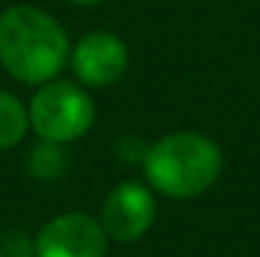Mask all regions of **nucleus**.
I'll use <instances>...</instances> for the list:
<instances>
[{"mask_svg": "<svg viewBox=\"0 0 260 257\" xmlns=\"http://www.w3.org/2000/svg\"><path fill=\"white\" fill-rule=\"evenodd\" d=\"M30 130L28 102H22L17 94L0 89V152L14 150Z\"/></svg>", "mask_w": 260, "mask_h": 257, "instance_id": "obj_7", "label": "nucleus"}, {"mask_svg": "<svg viewBox=\"0 0 260 257\" xmlns=\"http://www.w3.org/2000/svg\"><path fill=\"white\" fill-rule=\"evenodd\" d=\"M67 3H75V6H97L103 0H67Z\"/></svg>", "mask_w": 260, "mask_h": 257, "instance_id": "obj_10", "label": "nucleus"}, {"mask_svg": "<svg viewBox=\"0 0 260 257\" xmlns=\"http://www.w3.org/2000/svg\"><path fill=\"white\" fill-rule=\"evenodd\" d=\"M147 146L139 136H122L119 141H116V152H119L122 161H133V163H141L147 155Z\"/></svg>", "mask_w": 260, "mask_h": 257, "instance_id": "obj_9", "label": "nucleus"}, {"mask_svg": "<svg viewBox=\"0 0 260 257\" xmlns=\"http://www.w3.org/2000/svg\"><path fill=\"white\" fill-rule=\"evenodd\" d=\"M155 213H158V205L150 186L136 180H122L105 197L97 218H100L108 241L133 243L141 235H147V230L155 222Z\"/></svg>", "mask_w": 260, "mask_h": 257, "instance_id": "obj_5", "label": "nucleus"}, {"mask_svg": "<svg viewBox=\"0 0 260 257\" xmlns=\"http://www.w3.org/2000/svg\"><path fill=\"white\" fill-rule=\"evenodd\" d=\"M70 36L53 14L20 3L0 14V66L17 83L42 86L70 64Z\"/></svg>", "mask_w": 260, "mask_h": 257, "instance_id": "obj_1", "label": "nucleus"}, {"mask_svg": "<svg viewBox=\"0 0 260 257\" xmlns=\"http://www.w3.org/2000/svg\"><path fill=\"white\" fill-rule=\"evenodd\" d=\"M70 66L75 72V81L86 89H105L127 75L130 50L125 39L111 30H89L72 45Z\"/></svg>", "mask_w": 260, "mask_h": 257, "instance_id": "obj_4", "label": "nucleus"}, {"mask_svg": "<svg viewBox=\"0 0 260 257\" xmlns=\"http://www.w3.org/2000/svg\"><path fill=\"white\" fill-rule=\"evenodd\" d=\"M108 235L89 213H61L34 238V257H105Z\"/></svg>", "mask_w": 260, "mask_h": 257, "instance_id": "obj_6", "label": "nucleus"}, {"mask_svg": "<svg viewBox=\"0 0 260 257\" xmlns=\"http://www.w3.org/2000/svg\"><path fill=\"white\" fill-rule=\"evenodd\" d=\"M94 116H97L94 100L86 91V86L78 81L53 78V81L36 86L34 97L28 100L30 130L42 141H53V144L78 141L80 136H86L91 130Z\"/></svg>", "mask_w": 260, "mask_h": 257, "instance_id": "obj_3", "label": "nucleus"}, {"mask_svg": "<svg viewBox=\"0 0 260 257\" xmlns=\"http://www.w3.org/2000/svg\"><path fill=\"white\" fill-rule=\"evenodd\" d=\"M0 257H6V254H3V246H0Z\"/></svg>", "mask_w": 260, "mask_h": 257, "instance_id": "obj_11", "label": "nucleus"}, {"mask_svg": "<svg viewBox=\"0 0 260 257\" xmlns=\"http://www.w3.org/2000/svg\"><path fill=\"white\" fill-rule=\"evenodd\" d=\"M64 144H53V141H42L30 150L28 155V171L36 180H55L61 171L67 169V158L61 152Z\"/></svg>", "mask_w": 260, "mask_h": 257, "instance_id": "obj_8", "label": "nucleus"}, {"mask_svg": "<svg viewBox=\"0 0 260 257\" xmlns=\"http://www.w3.org/2000/svg\"><path fill=\"white\" fill-rule=\"evenodd\" d=\"M224 158L219 144L205 133L175 130L155 138L141 161L152 191L172 199H194L213 188Z\"/></svg>", "mask_w": 260, "mask_h": 257, "instance_id": "obj_2", "label": "nucleus"}]
</instances>
